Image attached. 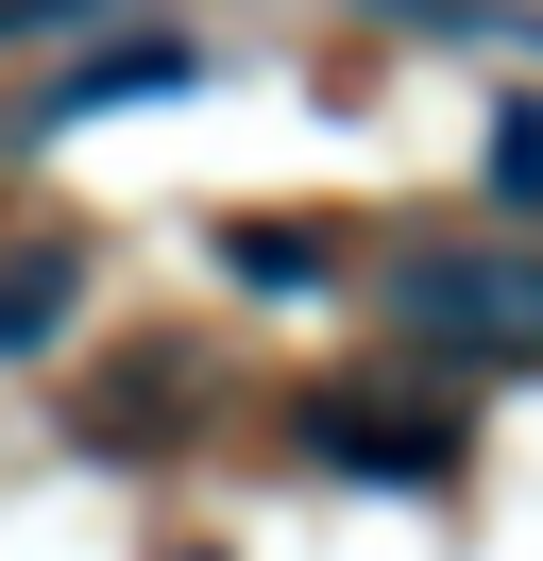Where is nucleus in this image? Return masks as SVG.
<instances>
[{"mask_svg": "<svg viewBox=\"0 0 543 561\" xmlns=\"http://www.w3.org/2000/svg\"><path fill=\"white\" fill-rule=\"evenodd\" d=\"M305 443L339 459V477H391V493H425V477H459V425L441 409H323Z\"/></svg>", "mask_w": 543, "mask_h": 561, "instance_id": "obj_3", "label": "nucleus"}, {"mask_svg": "<svg viewBox=\"0 0 543 561\" xmlns=\"http://www.w3.org/2000/svg\"><path fill=\"white\" fill-rule=\"evenodd\" d=\"M407 323L527 357V341H543V273H527V255H425V273H407Z\"/></svg>", "mask_w": 543, "mask_h": 561, "instance_id": "obj_1", "label": "nucleus"}, {"mask_svg": "<svg viewBox=\"0 0 543 561\" xmlns=\"http://www.w3.org/2000/svg\"><path fill=\"white\" fill-rule=\"evenodd\" d=\"M475 205L543 221V103H493V137H475Z\"/></svg>", "mask_w": 543, "mask_h": 561, "instance_id": "obj_5", "label": "nucleus"}, {"mask_svg": "<svg viewBox=\"0 0 543 561\" xmlns=\"http://www.w3.org/2000/svg\"><path fill=\"white\" fill-rule=\"evenodd\" d=\"M85 307V255H0V357H51Z\"/></svg>", "mask_w": 543, "mask_h": 561, "instance_id": "obj_4", "label": "nucleus"}, {"mask_svg": "<svg viewBox=\"0 0 543 561\" xmlns=\"http://www.w3.org/2000/svg\"><path fill=\"white\" fill-rule=\"evenodd\" d=\"M136 0H0V51H68V35H119Z\"/></svg>", "mask_w": 543, "mask_h": 561, "instance_id": "obj_6", "label": "nucleus"}, {"mask_svg": "<svg viewBox=\"0 0 543 561\" xmlns=\"http://www.w3.org/2000/svg\"><path fill=\"white\" fill-rule=\"evenodd\" d=\"M170 85H204V35H136V51H102V69H51V85H34V137L119 119V103H170Z\"/></svg>", "mask_w": 543, "mask_h": 561, "instance_id": "obj_2", "label": "nucleus"}]
</instances>
